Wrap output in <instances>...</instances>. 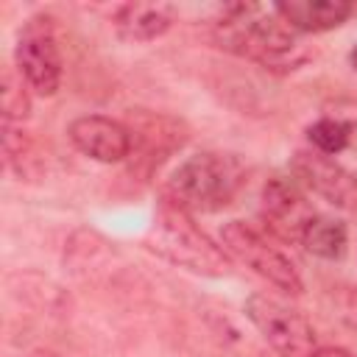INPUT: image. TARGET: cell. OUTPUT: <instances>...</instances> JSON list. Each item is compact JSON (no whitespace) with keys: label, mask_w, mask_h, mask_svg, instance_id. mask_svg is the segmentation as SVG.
Wrapping results in <instances>:
<instances>
[{"label":"cell","mask_w":357,"mask_h":357,"mask_svg":"<svg viewBox=\"0 0 357 357\" xmlns=\"http://www.w3.org/2000/svg\"><path fill=\"white\" fill-rule=\"evenodd\" d=\"M304 187L296 178L287 176H271L262 187V218L271 223L273 231L282 237L298 240L315 209L310 206L307 195L301 192Z\"/></svg>","instance_id":"obj_10"},{"label":"cell","mask_w":357,"mask_h":357,"mask_svg":"<svg viewBox=\"0 0 357 357\" xmlns=\"http://www.w3.org/2000/svg\"><path fill=\"white\" fill-rule=\"evenodd\" d=\"M126 126L131 131V156L126 159V176L142 184L151 181L162 170V165L190 139L187 123L165 112H131Z\"/></svg>","instance_id":"obj_5"},{"label":"cell","mask_w":357,"mask_h":357,"mask_svg":"<svg viewBox=\"0 0 357 357\" xmlns=\"http://www.w3.org/2000/svg\"><path fill=\"white\" fill-rule=\"evenodd\" d=\"M243 312L276 357H310L318 349L315 329L307 315L265 293H251L243 304Z\"/></svg>","instance_id":"obj_7"},{"label":"cell","mask_w":357,"mask_h":357,"mask_svg":"<svg viewBox=\"0 0 357 357\" xmlns=\"http://www.w3.org/2000/svg\"><path fill=\"white\" fill-rule=\"evenodd\" d=\"M14 70L33 95L50 98L59 92L64 61H61L59 28L53 14L36 11L22 22L14 45Z\"/></svg>","instance_id":"obj_4"},{"label":"cell","mask_w":357,"mask_h":357,"mask_svg":"<svg viewBox=\"0 0 357 357\" xmlns=\"http://www.w3.org/2000/svg\"><path fill=\"white\" fill-rule=\"evenodd\" d=\"M273 8L298 33H326L357 14V3L351 0H290L273 3Z\"/></svg>","instance_id":"obj_11"},{"label":"cell","mask_w":357,"mask_h":357,"mask_svg":"<svg viewBox=\"0 0 357 357\" xmlns=\"http://www.w3.org/2000/svg\"><path fill=\"white\" fill-rule=\"evenodd\" d=\"M3 156L6 167L20 178H33L39 173V156L22 123H3Z\"/></svg>","instance_id":"obj_15"},{"label":"cell","mask_w":357,"mask_h":357,"mask_svg":"<svg viewBox=\"0 0 357 357\" xmlns=\"http://www.w3.org/2000/svg\"><path fill=\"white\" fill-rule=\"evenodd\" d=\"M73 148L100 165H117L131 156V131L106 114H81L67 126Z\"/></svg>","instance_id":"obj_9"},{"label":"cell","mask_w":357,"mask_h":357,"mask_svg":"<svg viewBox=\"0 0 357 357\" xmlns=\"http://www.w3.org/2000/svg\"><path fill=\"white\" fill-rule=\"evenodd\" d=\"M354 128H357V123L351 117L326 114V117H318L307 126V139H310L312 151H318L324 156H337L351 145Z\"/></svg>","instance_id":"obj_14"},{"label":"cell","mask_w":357,"mask_h":357,"mask_svg":"<svg viewBox=\"0 0 357 357\" xmlns=\"http://www.w3.org/2000/svg\"><path fill=\"white\" fill-rule=\"evenodd\" d=\"M245 184V165L237 153L201 151L178 162L162 184L159 198L192 212H218L229 206Z\"/></svg>","instance_id":"obj_3"},{"label":"cell","mask_w":357,"mask_h":357,"mask_svg":"<svg viewBox=\"0 0 357 357\" xmlns=\"http://www.w3.org/2000/svg\"><path fill=\"white\" fill-rule=\"evenodd\" d=\"M332 298H335L337 318L349 329H357V287L354 284H337V287H332Z\"/></svg>","instance_id":"obj_17"},{"label":"cell","mask_w":357,"mask_h":357,"mask_svg":"<svg viewBox=\"0 0 357 357\" xmlns=\"http://www.w3.org/2000/svg\"><path fill=\"white\" fill-rule=\"evenodd\" d=\"M3 123H22L31 114V89L14 67L3 70Z\"/></svg>","instance_id":"obj_16"},{"label":"cell","mask_w":357,"mask_h":357,"mask_svg":"<svg viewBox=\"0 0 357 357\" xmlns=\"http://www.w3.org/2000/svg\"><path fill=\"white\" fill-rule=\"evenodd\" d=\"M349 64L357 70V45H354V47H351V53H349Z\"/></svg>","instance_id":"obj_20"},{"label":"cell","mask_w":357,"mask_h":357,"mask_svg":"<svg viewBox=\"0 0 357 357\" xmlns=\"http://www.w3.org/2000/svg\"><path fill=\"white\" fill-rule=\"evenodd\" d=\"M145 248L165 262L198 276L220 279L231 271V257L226 254V248L218 245L187 209L176 206L167 198L156 201L151 226L145 231Z\"/></svg>","instance_id":"obj_2"},{"label":"cell","mask_w":357,"mask_h":357,"mask_svg":"<svg viewBox=\"0 0 357 357\" xmlns=\"http://www.w3.org/2000/svg\"><path fill=\"white\" fill-rule=\"evenodd\" d=\"M220 245L231 259L245 265L251 273L265 279L271 287L287 293V296H301L304 293V279L296 268V262L276 248L259 229H254L245 220H229L220 229Z\"/></svg>","instance_id":"obj_6"},{"label":"cell","mask_w":357,"mask_h":357,"mask_svg":"<svg viewBox=\"0 0 357 357\" xmlns=\"http://www.w3.org/2000/svg\"><path fill=\"white\" fill-rule=\"evenodd\" d=\"M298 243L318 259H340L349 243V229L343 220L329 218V215H312L310 223L304 226Z\"/></svg>","instance_id":"obj_13"},{"label":"cell","mask_w":357,"mask_h":357,"mask_svg":"<svg viewBox=\"0 0 357 357\" xmlns=\"http://www.w3.org/2000/svg\"><path fill=\"white\" fill-rule=\"evenodd\" d=\"M310 357H354L349 349H343V346H318Z\"/></svg>","instance_id":"obj_18"},{"label":"cell","mask_w":357,"mask_h":357,"mask_svg":"<svg viewBox=\"0 0 357 357\" xmlns=\"http://www.w3.org/2000/svg\"><path fill=\"white\" fill-rule=\"evenodd\" d=\"M25 357H61V354L53 351V349H47V346H36V349H31Z\"/></svg>","instance_id":"obj_19"},{"label":"cell","mask_w":357,"mask_h":357,"mask_svg":"<svg viewBox=\"0 0 357 357\" xmlns=\"http://www.w3.org/2000/svg\"><path fill=\"white\" fill-rule=\"evenodd\" d=\"M212 42L231 56L254 61L268 73H293L312 59L301 33L293 31L273 6L229 3L209 25Z\"/></svg>","instance_id":"obj_1"},{"label":"cell","mask_w":357,"mask_h":357,"mask_svg":"<svg viewBox=\"0 0 357 357\" xmlns=\"http://www.w3.org/2000/svg\"><path fill=\"white\" fill-rule=\"evenodd\" d=\"M290 176L326 204L357 212V173L335 162V156H324L312 148L296 151L290 159Z\"/></svg>","instance_id":"obj_8"},{"label":"cell","mask_w":357,"mask_h":357,"mask_svg":"<svg viewBox=\"0 0 357 357\" xmlns=\"http://www.w3.org/2000/svg\"><path fill=\"white\" fill-rule=\"evenodd\" d=\"M176 22L170 3H123L112 11V25L126 42H156Z\"/></svg>","instance_id":"obj_12"}]
</instances>
